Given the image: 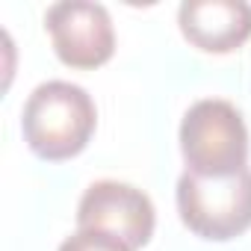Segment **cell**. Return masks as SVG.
Segmentation results:
<instances>
[{
	"label": "cell",
	"mask_w": 251,
	"mask_h": 251,
	"mask_svg": "<svg viewBox=\"0 0 251 251\" xmlns=\"http://www.w3.org/2000/svg\"><path fill=\"white\" fill-rule=\"evenodd\" d=\"M98 127V106L92 95L68 80L39 83L21 115V130L30 151L42 160L59 163L77 157Z\"/></svg>",
	"instance_id": "obj_1"
},
{
	"label": "cell",
	"mask_w": 251,
	"mask_h": 251,
	"mask_svg": "<svg viewBox=\"0 0 251 251\" xmlns=\"http://www.w3.org/2000/svg\"><path fill=\"white\" fill-rule=\"evenodd\" d=\"M248 127L242 112L222 98L195 100L180 121V154L186 172L201 177H230L248 169Z\"/></svg>",
	"instance_id": "obj_2"
},
{
	"label": "cell",
	"mask_w": 251,
	"mask_h": 251,
	"mask_svg": "<svg viewBox=\"0 0 251 251\" xmlns=\"http://www.w3.org/2000/svg\"><path fill=\"white\" fill-rule=\"evenodd\" d=\"M180 222L201 239L227 242L251 227V169L230 177H201L183 172L177 177Z\"/></svg>",
	"instance_id": "obj_3"
},
{
	"label": "cell",
	"mask_w": 251,
	"mask_h": 251,
	"mask_svg": "<svg viewBox=\"0 0 251 251\" xmlns=\"http://www.w3.org/2000/svg\"><path fill=\"white\" fill-rule=\"evenodd\" d=\"M77 227L109 233L130 251H139L154 236L157 210L151 198L130 183L95 180L77 204Z\"/></svg>",
	"instance_id": "obj_4"
},
{
	"label": "cell",
	"mask_w": 251,
	"mask_h": 251,
	"mask_svg": "<svg viewBox=\"0 0 251 251\" xmlns=\"http://www.w3.org/2000/svg\"><path fill=\"white\" fill-rule=\"evenodd\" d=\"M53 50L68 68H100L115 53V27L106 6L92 0H62L45 15Z\"/></svg>",
	"instance_id": "obj_5"
},
{
	"label": "cell",
	"mask_w": 251,
	"mask_h": 251,
	"mask_svg": "<svg viewBox=\"0 0 251 251\" xmlns=\"http://www.w3.org/2000/svg\"><path fill=\"white\" fill-rule=\"evenodd\" d=\"M183 39L204 53H230L251 39V6L245 0H186L177 9Z\"/></svg>",
	"instance_id": "obj_6"
},
{
	"label": "cell",
	"mask_w": 251,
	"mask_h": 251,
	"mask_svg": "<svg viewBox=\"0 0 251 251\" xmlns=\"http://www.w3.org/2000/svg\"><path fill=\"white\" fill-rule=\"evenodd\" d=\"M56 251H130L121 239L109 236V233H100V230H83L77 227L71 236L62 239V245Z\"/></svg>",
	"instance_id": "obj_7"
}]
</instances>
